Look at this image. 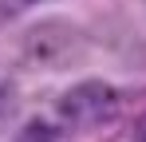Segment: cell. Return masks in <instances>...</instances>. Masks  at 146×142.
Segmentation results:
<instances>
[{"label": "cell", "instance_id": "1", "mask_svg": "<svg viewBox=\"0 0 146 142\" xmlns=\"http://www.w3.org/2000/svg\"><path fill=\"white\" fill-rule=\"evenodd\" d=\"M119 111H122V95L111 83L91 79V83H75L71 91L59 95V103H55V126L95 130V126H107Z\"/></svg>", "mask_w": 146, "mask_h": 142}, {"label": "cell", "instance_id": "2", "mask_svg": "<svg viewBox=\"0 0 146 142\" xmlns=\"http://www.w3.org/2000/svg\"><path fill=\"white\" fill-rule=\"evenodd\" d=\"M75 47V32L71 28H36L24 40V63L32 67H59L67 63L63 51Z\"/></svg>", "mask_w": 146, "mask_h": 142}, {"label": "cell", "instance_id": "3", "mask_svg": "<svg viewBox=\"0 0 146 142\" xmlns=\"http://www.w3.org/2000/svg\"><path fill=\"white\" fill-rule=\"evenodd\" d=\"M32 0H0V24H8V20H16L20 12H24Z\"/></svg>", "mask_w": 146, "mask_h": 142}, {"label": "cell", "instance_id": "4", "mask_svg": "<svg viewBox=\"0 0 146 142\" xmlns=\"http://www.w3.org/2000/svg\"><path fill=\"white\" fill-rule=\"evenodd\" d=\"M4 107H8V91L0 87V118H4Z\"/></svg>", "mask_w": 146, "mask_h": 142}, {"label": "cell", "instance_id": "5", "mask_svg": "<svg viewBox=\"0 0 146 142\" xmlns=\"http://www.w3.org/2000/svg\"><path fill=\"white\" fill-rule=\"evenodd\" d=\"M134 142H146V122L138 126V138H134Z\"/></svg>", "mask_w": 146, "mask_h": 142}]
</instances>
